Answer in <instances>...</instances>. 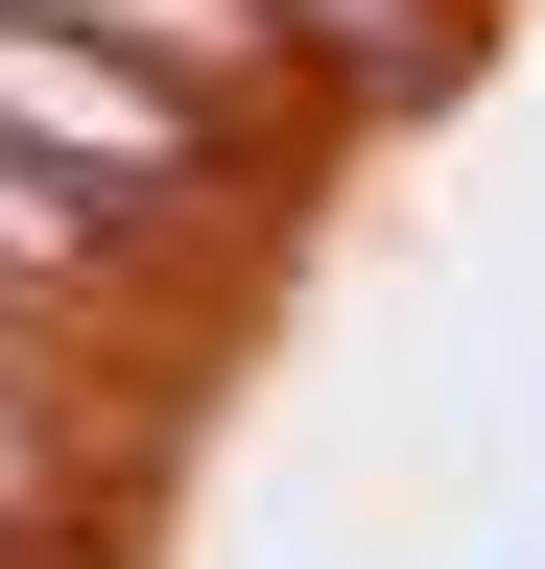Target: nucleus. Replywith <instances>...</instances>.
I'll return each mask as SVG.
<instances>
[{
  "label": "nucleus",
  "mask_w": 545,
  "mask_h": 569,
  "mask_svg": "<svg viewBox=\"0 0 545 569\" xmlns=\"http://www.w3.org/2000/svg\"><path fill=\"white\" fill-rule=\"evenodd\" d=\"M0 142H24V167H72V190H119L143 238H190V213H238V190H285V167H309L285 119H214V96H166V71L72 48L48 0H0Z\"/></svg>",
  "instance_id": "nucleus-1"
},
{
  "label": "nucleus",
  "mask_w": 545,
  "mask_h": 569,
  "mask_svg": "<svg viewBox=\"0 0 545 569\" xmlns=\"http://www.w3.org/2000/svg\"><path fill=\"white\" fill-rule=\"evenodd\" d=\"M119 522H143L119 380H48V356H0V569H119Z\"/></svg>",
  "instance_id": "nucleus-2"
}]
</instances>
